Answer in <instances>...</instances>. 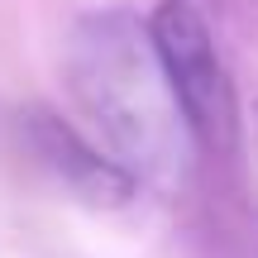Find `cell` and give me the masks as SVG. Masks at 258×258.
I'll return each instance as SVG.
<instances>
[{
  "label": "cell",
  "mask_w": 258,
  "mask_h": 258,
  "mask_svg": "<svg viewBox=\"0 0 258 258\" xmlns=\"http://www.w3.org/2000/svg\"><path fill=\"white\" fill-rule=\"evenodd\" d=\"M67 82L101 148L134 182L177 186L191 167V129L172 101L148 24L124 10L86 15L67 43Z\"/></svg>",
  "instance_id": "6da1fadb"
},
{
  "label": "cell",
  "mask_w": 258,
  "mask_h": 258,
  "mask_svg": "<svg viewBox=\"0 0 258 258\" xmlns=\"http://www.w3.org/2000/svg\"><path fill=\"white\" fill-rule=\"evenodd\" d=\"M148 38L158 48L163 77L172 86V101L191 129L196 148L230 153L234 134H239V110H234L230 72L215 53L211 24L201 19V10L191 0H163L148 15Z\"/></svg>",
  "instance_id": "7a4b0ae2"
},
{
  "label": "cell",
  "mask_w": 258,
  "mask_h": 258,
  "mask_svg": "<svg viewBox=\"0 0 258 258\" xmlns=\"http://www.w3.org/2000/svg\"><path fill=\"white\" fill-rule=\"evenodd\" d=\"M19 134H24V148L72 196H82V201H91V206H120V201L134 196V186H139L134 177H129L101 144L82 139L72 124L57 120V115H48V110L19 115Z\"/></svg>",
  "instance_id": "3957f363"
},
{
  "label": "cell",
  "mask_w": 258,
  "mask_h": 258,
  "mask_svg": "<svg viewBox=\"0 0 258 258\" xmlns=\"http://www.w3.org/2000/svg\"><path fill=\"white\" fill-rule=\"evenodd\" d=\"M253 124H258V105H253Z\"/></svg>",
  "instance_id": "277c9868"
}]
</instances>
